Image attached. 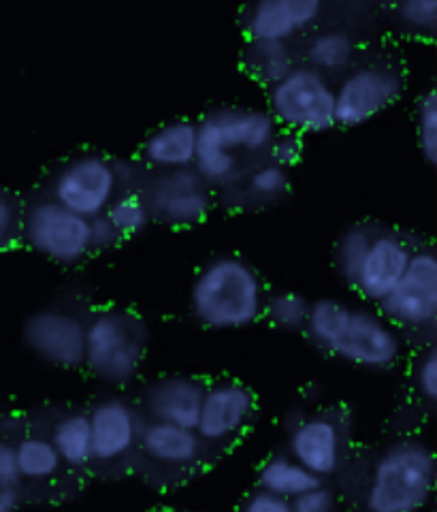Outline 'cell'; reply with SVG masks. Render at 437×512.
<instances>
[{
	"mask_svg": "<svg viewBox=\"0 0 437 512\" xmlns=\"http://www.w3.org/2000/svg\"><path fill=\"white\" fill-rule=\"evenodd\" d=\"M303 333L320 352L367 372H388L403 357V335L367 303L310 301Z\"/></svg>",
	"mask_w": 437,
	"mask_h": 512,
	"instance_id": "obj_1",
	"label": "cell"
},
{
	"mask_svg": "<svg viewBox=\"0 0 437 512\" xmlns=\"http://www.w3.org/2000/svg\"><path fill=\"white\" fill-rule=\"evenodd\" d=\"M280 133L267 109L248 105H218L197 120V154L194 169L216 192L267 160L269 148Z\"/></svg>",
	"mask_w": 437,
	"mask_h": 512,
	"instance_id": "obj_2",
	"label": "cell"
},
{
	"mask_svg": "<svg viewBox=\"0 0 437 512\" xmlns=\"http://www.w3.org/2000/svg\"><path fill=\"white\" fill-rule=\"evenodd\" d=\"M267 284L246 256L220 252L197 269L188 293L194 323L209 331H241L263 320Z\"/></svg>",
	"mask_w": 437,
	"mask_h": 512,
	"instance_id": "obj_3",
	"label": "cell"
},
{
	"mask_svg": "<svg viewBox=\"0 0 437 512\" xmlns=\"http://www.w3.org/2000/svg\"><path fill=\"white\" fill-rule=\"evenodd\" d=\"M416 248L406 233L386 222L361 220L337 237L333 265L363 303L378 306L401 280Z\"/></svg>",
	"mask_w": 437,
	"mask_h": 512,
	"instance_id": "obj_4",
	"label": "cell"
},
{
	"mask_svg": "<svg viewBox=\"0 0 437 512\" xmlns=\"http://www.w3.org/2000/svg\"><path fill=\"white\" fill-rule=\"evenodd\" d=\"M435 453L420 438L386 444L371 463L363 491L367 512H423L435 493Z\"/></svg>",
	"mask_w": 437,
	"mask_h": 512,
	"instance_id": "obj_5",
	"label": "cell"
},
{
	"mask_svg": "<svg viewBox=\"0 0 437 512\" xmlns=\"http://www.w3.org/2000/svg\"><path fill=\"white\" fill-rule=\"evenodd\" d=\"M150 350V327L137 310L105 306L90 310L84 340V367L111 387L133 382Z\"/></svg>",
	"mask_w": 437,
	"mask_h": 512,
	"instance_id": "obj_6",
	"label": "cell"
},
{
	"mask_svg": "<svg viewBox=\"0 0 437 512\" xmlns=\"http://www.w3.org/2000/svg\"><path fill=\"white\" fill-rule=\"evenodd\" d=\"M137 178L139 171L133 163L86 150L62 160L47 178L43 195L77 216L94 220L103 216L122 192L135 190Z\"/></svg>",
	"mask_w": 437,
	"mask_h": 512,
	"instance_id": "obj_7",
	"label": "cell"
},
{
	"mask_svg": "<svg viewBox=\"0 0 437 512\" xmlns=\"http://www.w3.org/2000/svg\"><path fill=\"white\" fill-rule=\"evenodd\" d=\"M406 88L408 77L399 60L384 54L363 58L337 79L335 126L359 128L371 122L399 103Z\"/></svg>",
	"mask_w": 437,
	"mask_h": 512,
	"instance_id": "obj_8",
	"label": "cell"
},
{
	"mask_svg": "<svg viewBox=\"0 0 437 512\" xmlns=\"http://www.w3.org/2000/svg\"><path fill=\"white\" fill-rule=\"evenodd\" d=\"M135 190L148 207L150 220L169 229L203 224L218 205V192L194 167L171 171H139Z\"/></svg>",
	"mask_w": 437,
	"mask_h": 512,
	"instance_id": "obj_9",
	"label": "cell"
},
{
	"mask_svg": "<svg viewBox=\"0 0 437 512\" xmlns=\"http://www.w3.org/2000/svg\"><path fill=\"white\" fill-rule=\"evenodd\" d=\"M267 111L280 131L325 135L335 128V84L299 62L267 90Z\"/></svg>",
	"mask_w": 437,
	"mask_h": 512,
	"instance_id": "obj_10",
	"label": "cell"
},
{
	"mask_svg": "<svg viewBox=\"0 0 437 512\" xmlns=\"http://www.w3.org/2000/svg\"><path fill=\"white\" fill-rule=\"evenodd\" d=\"M22 242L60 267L82 265L94 256L90 220L69 212L47 195H35L24 205Z\"/></svg>",
	"mask_w": 437,
	"mask_h": 512,
	"instance_id": "obj_11",
	"label": "cell"
},
{
	"mask_svg": "<svg viewBox=\"0 0 437 512\" xmlns=\"http://www.w3.org/2000/svg\"><path fill=\"white\" fill-rule=\"evenodd\" d=\"M88 312L71 308L67 301H56L26 316L22 325L24 346L45 365L56 370L84 367V340Z\"/></svg>",
	"mask_w": 437,
	"mask_h": 512,
	"instance_id": "obj_12",
	"label": "cell"
},
{
	"mask_svg": "<svg viewBox=\"0 0 437 512\" xmlns=\"http://www.w3.org/2000/svg\"><path fill=\"white\" fill-rule=\"evenodd\" d=\"M376 310L399 333H431L437 323V256L431 246H418L401 280ZM403 335V333H401Z\"/></svg>",
	"mask_w": 437,
	"mask_h": 512,
	"instance_id": "obj_13",
	"label": "cell"
},
{
	"mask_svg": "<svg viewBox=\"0 0 437 512\" xmlns=\"http://www.w3.org/2000/svg\"><path fill=\"white\" fill-rule=\"evenodd\" d=\"M256 414V395L239 380L207 384L199 421L194 431L205 446L235 442L250 427Z\"/></svg>",
	"mask_w": 437,
	"mask_h": 512,
	"instance_id": "obj_14",
	"label": "cell"
},
{
	"mask_svg": "<svg viewBox=\"0 0 437 512\" xmlns=\"http://www.w3.org/2000/svg\"><path fill=\"white\" fill-rule=\"evenodd\" d=\"M327 5L320 0H258L241 11L246 41L293 43L320 26Z\"/></svg>",
	"mask_w": 437,
	"mask_h": 512,
	"instance_id": "obj_15",
	"label": "cell"
},
{
	"mask_svg": "<svg viewBox=\"0 0 437 512\" xmlns=\"http://www.w3.org/2000/svg\"><path fill=\"white\" fill-rule=\"evenodd\" d=\"M288 455L320 480L339 472L346 459V434L327 412L303 414L288 431Z\"/></svg>",
	"mask_w": 437,
	"mask_h": 512,
	"instance_id": "obj_16",
	"label": "cell"
},
{
	"mask_svg": "<svg viewBox=\"0 0 437 512\" xmlns=\"http://www.w3.org/2000/svg\"><path fill=\"white\" fill-rule=\"evenodd\" d=\"M92 463L113 466L131 455L139 446L143 421L139 410L120 395H107L90 412Z\"/></svg>",
	"mask_w": 437,
	"mask_h": 512,
	"instance_id": "obj_17",
	"label": "cell"
},
{
	"mask_svg": "<svg viewBox=\"0 0 437 512\" xmlns=\"http://www.w3.org/2000/svg\"><path fill=\"white\" fill-rule=\"evenodd\" d=\"M207 382L190 374L158 376L145 384L143 412L152 423L194 429L199 421Z\"/></svg>",
	"mask_w": 437,
	"mask_h": 512,
	"instance_id": "obj_18",
	"label": "cell"
},
{
	"mask_svg": "<svg viewBox=\"0 0 437 512\" xmlns=\"http://www.w3.org/2000/svg\"><path fill=\"white\" fill-rule=\"evenodd\" d=\"M365 58L361 35L348 24L316 26L305 37L299 62L318 71L320 75L333 79L344 77L354 64Z\"/></svg>",
	"mask_w": 437,
	"mask_h": 512,
	"instance_id": "obj_19",
	"label": "cell"
},
{
	"mask_svg": "<svg viewBox=\"0 0 437 512\" xmlns=\"http://www.w3.org/2000/svg\"><path fill=\"white\" fill-rule=\"evenodd\" d=\"M197 120L175 118L156 126L139 148V163L148 171H171L194 165Z\"/></svg>",
	"mask_w": 437,
	"mask_h": 512,
	"instance_id": "obj_20",
	"label": "cell"
},
{
	"mask_svg": "<svg viewBox=\"0 0 437 512\" xmlns=\"http://www.w3.org/2000/svg\"><path fill=\"white\" fill-rule=\"evenodd\" d=\"M139 448L145 459L165 470H186L199 463L205 444L194 429L167 423H143Z\"/></svg>",
	"mask_w": 437,
	"mask_h": 512,
	"instance_id": "obj_21",
	"label": "cell"
},
{
	"mask_svg": "<svg viewBox=\"0 0 437 512\" xmlns=\"http://www.w3.org/2000/svg\"><path fill=\"white\" fill-rule=\"evenodd\" d=\"M290 190H293V171L275 165L271 160H263V163L252 167L244 178L220 192H224V195L233 192V210L258 212L280 205L290 195Z\"/></svg>",
	"mask_w": 437,
	"mask_h": 512,
	"instance_id": "obj_22",
	"label": "cell"
},
{
	"mask_svg": "<svg viewBox=\"0 0 437 512\" xmlns=\"http://www.w3.org/2000/svg\"><path fill=\"white\" fill-rule=\"evenodd\" d=\"M299 64L293 43L246 41L241 50V69L254 84L269 90Z\"/></svg>",
	"mask_w": 437,
	"mask_h": 512,
	"instance_id": "obj_23",
	"label": "cell"
},
{
	"mask_svg": "<svg viewBox=\"0 0 437 512\" xmlns=\"http://www.w3.org/2000/svg\"><path fill=\"white\" fill-rule=\"evenodd\" d=\"M320 485H325V480H320L310 470H305L301 463H297L290 455L269 457L263 466L258 468L256 474L258 491H265L286 502H293L299 495Z\"/></svg>",
	"mask_w": 437,
	"mask_h": 512,
	"instance_id": "obj_24",
	"label": "cell"
},
{
	"mask_svg": "<svg viewBox=\"0 0 437 512\" xmlns=\"http://www.w3.org/2000/svg\"><path fill=\"white\" fill-rule=\"evenodd\" d=\"M50 442L62 459V466L86 470L92 466V431L88 412L73 410L62 414L52 427Z\"/></svg>",
	"mask_w": 437,
	"mask_h": 512,
	"instance_id": "obj_25",
	"label": "cell"
},
{
	"mask_svg": "<svg viewBox=\"0 0 437 512\" xmlns=\"http://www.w3.org/2000/svg\"><path fill=\"white\" fill-rule=\"evenodd\" d=\"M15 448V466H18L20 480H50L62 470V459L56 453L54 444L45 436H24Z\"/></svg>",
	"mask_w": 437,
	"mask_h": 512,
	"instance_id": "obj_26",
	"label": "cell"
},
{
	"mask_svg": "<svg viewBox=\"0 0 437 512\" xmlns=\"http://www.w3.org/2000/svg\"><path fill=\"white\" fill-rule=\"evenodd\" d=\"M307 314H310V299L297 291H273L267 295L263 320L284 333H303Z\"/></svg>",
	"mask_w": 437,
	"mask_h": 512,
	"instance_id": "obj_27",
	"label": "cell"
},
{
	"mask_svg": "<svg viewBox=\"0 0 437 512\" xmlns=\"http://www.w3.org/2000/svg\"><path fill=\"white\" fill-rule=\"evenodd\" d=\"M105 216L113 224V229L120 233L122 242L143 235L152 224L148 207H145V203L139 197L137 190L122 192V195L111 203V207L105 212Z\"/></svg>",
	"mask_w": 437,
	"mask_h": 512,
	"instance_id": "obj_28",
	"label": "cell"
},
{
	"mask_svg": "<svg viewBox=\"0 0 437 512\" xmlns=\"http://www.w3.org/2000/svg\"><path fill=\"white\" fill-rule=\"evenodd\" d=\"M391 20L401 35L414 39H433L437 28L435 0H406L391 7Z\"/></svg>",
	"mask_w": 437,
	"mask_h": 512,
	"instance_id": "obj_29",
	"label": "cell"
},
{
	"mask_svg": "<svg viewBox=\"0 0 437 512\" xmlns=\"http://www.w3.org/2000/svg\"><path fill=\"white\" fill-rule=\"evenodd\" d=\"M416 139L420 156L427 167H435L437 163V96L435 90L429 88L425 94L418 96L416 101Z\"/></svg>",
	"mask_w": 437,
	"mask_h": 512,
	"instance_id": "obj_30",
	"label": "cell"
},
{
	"mask_svg": "<svg viewBox=\"0 0 437 512\" xmlns=\"http://www.w3.org/2000/svg\"><path fill=\"white\" fill-rule=\"evenodd\" d=\"M24 203L9 188L0 186V250H9L22 242Z\"/></svg>",
	"mask_w": 437,
	"mask_h": 512,
	"instance_id": "obj_31",
	"label": "cell"
},
{
	"mask_svg": "<svg viewBox=\"0 0 437 512\" xmlns=\"http://www.w3.org/2000/svg\"><path fill=\"white\" fill-rule=\"evenodd\" d=\"M414 387L420 399H425L427 406L433 408L437 399V352L433 344L420 352L414 365Z\"/></svg>",
	"mask_w": 437,
	"mask_h": 512,
	"instance_id": "obj_32",
	"label": "cell"
},
{
	"mask_svg": "<svg viewBox=\"0 0 437 512\" xmlns=\"http://www.w3.org/2000/svg\"><path fill=\"white\" fill-rule=\"evenodd\" d=\"M303 152H305V137L290 131H280L271 143L267 160L284 169H293L301 163Z\"/></svg>",
	"mask_w": 437,
	"mask_h": 512,
	"instance_id": "obj_33",
	"label": "cell"
},
{
	"mask_svg": "<svg viewBox=\"0 0 437 512\" xmlns=\"http://www.w3.org/2000/svg\"><path fill=\"white\" fill-rule=\"evenodd\" d=\"M335 510H337L335 493L327 485H320L290 502V512H335Z\"/></svg>",
	"mask_w": 437,
	"mask_h": 512,
	"instance_id": "obj_34",
	"label": "cell"
},
{
	"mask_svg": "<svg viewBox=\"0 0 437 512\" xmlns=\"http://www.w3.org/2000/svg\"><path fill=\"white\" fill-rule=\"evenodd\" d=\"M90 242H92V254H101L111 248H118L122 244V237L116 229H113L109 218L103 214L99 218L90 220Z\"/></svg>",
	"mask_w": 437,
	"mask_h": 512,
	"instance_id": "obj_35",
	"label": "cell"
},
{
	"mask_svg": "<svg viewBox=\"0 0 437 512\" xmlns=\"http://www.w3.org/2000/svg\"><path fill=\"white\" fill-rule=\"evenodd\" d=\"M20 474L15 466V448L11 442L0 438V489L20 487Z\"/></svg>",
	"mask_w": 437,
	"mask_h": 512,
	"instance_id": "obj_36",
	"label": "cell"
},
{
	"mask_svg": "<svg viewBox=\"0 0 437 512\" xmlns=\"http://www.w3.org/2000/svg\"><path fill=\"white\" fill-rule=\"evenodd\" d=\"M241 512H290V502L275 498L265 491H256L246 500V506Z\"/></svg>",
	"mask_w": 437,
	"mask_h": 512,
	"instance_id": "obj_37",
	"label": "cell"
},
{
	"mask_svg": "<svg viewBox=\"0 0 437 512\" xmlns=\"http://www.w3.org/2000/svg\"><path fill=\"white\" fill-rule=\"evenodd\" d=\"M22 508L20 487L0 489V512H18Z\"/></svg>",
	"mask_w": 437,
	"mask_h": 512,
	"instance_id": "obj_38",
	"label": "cell"
}]
</instances>
